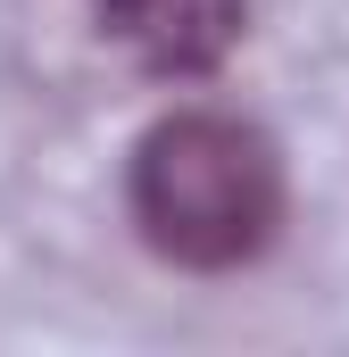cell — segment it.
Here are the masks:
<instances>
[{"label":"cell","instance_id":"obj_2","mask_svg":"<svg viewBox=\"0 0 349 357\" xmlns=\"http://www.w3.org/2000/svg\"><path fill=\"white\" fill-rule=\"evenodd\" d=\"M100 33L158 84H200L216 75L242 33H250V0H91Z\"/></svg>","mask_w":349,"mask_h":357},{"label":"cell","instance_id":"obj_1","mask_svg":"<svg viewBox=\"0 0 349 357\" xmlns=\"http://www.w3.org/2000/svg\"><path fill=\"white\" fill-rule=\"evenodd\" d=\"M125 199L167 266L233 274L283 233V150L233 108H174L133 142Z\"/></svg>","mask_w":349,"mask_h":357}]
</instances>
